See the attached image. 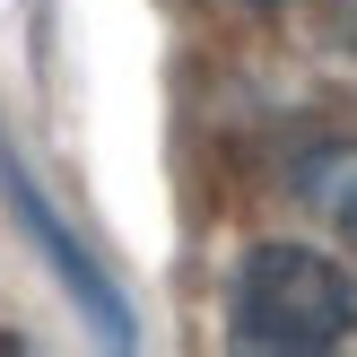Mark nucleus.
I'll return each mask as SVG.
<instances>
[{"instance_id": "obj_3", "label": "nucleus", "mask_w": 357, "mask_h": 357, "mask_svg": "<svg viewBox=\"0 0 357 357\" xmlns=\"http://www.w3.org/2000/svg\"><path fill=\"white\" fill-rule=\"evenodd\" d=\"M296 201L357 253V139H331V149H305V157H296Z\"/></svg>"}, {"instance_id": "obj_1", "label": "nucleus", "mask_w": 357, "mask_h": 357, "mask_svg": "<svg viewBox=\"0 0 357 357\" xmlns=\"http://www.w3.org/2000/svg\"><path fill=\"white\" fill-rule=\"evenodd\" d=\"M227 323L244 349H340L357 340V279L305 244H253L227 288Z\"/></svg>"}, {"instance_id": "obj_4", "label": "nucleus", "mask_w": 357, "mask_h": 357, "mask_svg": "<svg viewBox=\"0 0 357 357\" xmlns=\"http://www.w3.org/2000/svg\"><path fill=\"white\" fill-rule=\"evenodd\" d=\"M236 9H288V0H236Z\"/></svg>"}, {"instance_id": "obj_2", "label": "nucleus", "mask_w": 357, "mask_h": 357, "mask_svg": "<svg viewBox=\"0 0 357 357\" xmlns=\"http://www.w3.org/2000/svg\"><path fill=\"white\" fill-rule=\"evenodd\" d=\"M0 201H9V218L26 227L35 244H44V261H52V271H61V288L79 296L87 314H96V331H105V340H131V305H122V296L105 288V271H96V261H87V253H79V236H70V227L52 218L44 201H35V183H26V174L9 166V149H0Z\"/></svg>"}]
</instances>
